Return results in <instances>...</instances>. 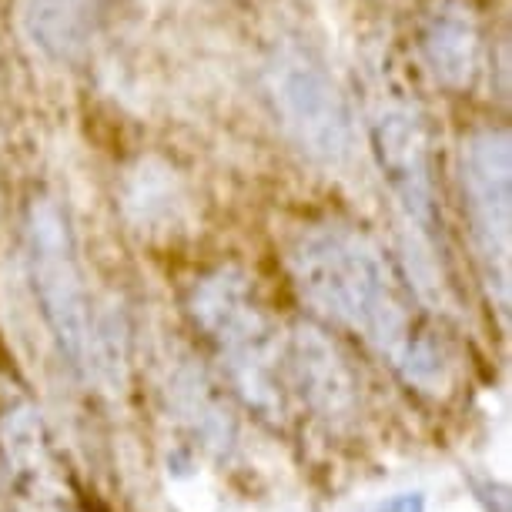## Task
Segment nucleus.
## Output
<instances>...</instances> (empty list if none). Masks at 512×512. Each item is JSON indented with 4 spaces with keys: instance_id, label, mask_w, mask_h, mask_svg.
<instances>
[{
    "instance_id": "obj_4",
    "label": "nucleus",
    "mask_w": 512,
    "mask_h": 512,
    "mask_svg": "<svg viewBox=\"0 0 512 512\" xmlns=\"http://www.w3.org/2000/svg\"><path fill=\"white\" fill-rule=\"evenodd\" d=\"M265 94L298 151L338 168L355 151V118L335 74L302 41H275L265 57Z\"/></svg>"
},
{
    "instance_id": "obj_5",
    "label": "nucleus",
    "mask_w": 512,
    "mask_h": 512,
    "mask_svg": "<svg viewBox=\"0 0 512 512\" xmlns=\"http://www.w3.org/2000/svg\"><path fill=\"white\" fill-rule=\"evenodd\" d=\"M462 198L479 275L489 302L506 318L512 288V138L506 128L472 131L462 144Z\"/></svg>"
},
{
    "instance_id": "obj_1",
    "label": "nucleus",
    "mask_w": 512,
    "mask_h": 512,
    "mask_svg": "<svg viewBox=\"0 0 512 512\" xmlns=\"http://www.w3.org/2000/svg\"><path fill=\"white\" fill-rule=\"evenodd\" d=\"M288 272L318 315L359 335L409 389L442 395L452 385V355L419 312L412 282L362 228L305 225L288 245Z\"/></svg>"
},
{
    "instance_id": "obj_10",
    "label": "nucleus",
    "mask_w": 512,
    "mask_h": 512,
    "mask_svg": "<svg viewBox=\"0 0 512 512\" xmlns=\"http://www.w3.org/2000/svg\"><path fill=\"white\" fill-rule=\"evenodd\" d=\"M171 399L178 415L211 452H225L235 442V419H231L225 395L205 372L191 362L175 365L171 372Z\"/></svg>"
},
{
    "instance_id": "obj_9",
    "label": "nucleus",
    "mask_w": 512,
    "mask_h": 512,
    "mask_svg": "<svg viewBox=\"0 0 512 512\" xmlns=\"http://www.w3.org/2000/svg\"><path fill=\"white\" fill-rule=\"evenodd\" d=\"M101 21V0H27L24 4L27 37L57 64H71L88 54Z\"/></svg>"
},
{
    "instance_id": "obj_12",
    "label": "nucleus",
    "mask_w": 512,
    "mask_h": 512,
    "mask_svg": "<svg viewBox=\"0 0 512 512\" xmlns=\"http://www.w3.org/2000/svg\"><path fill=\"white\" fill-rule=\"evenodd\" d=\"M379 512H425V499H422V492H402V496H392L389 502H382Z\"/></svg>"
},
{
    "instance_id": "obj_8",
    "label": "nucleus",
    "mask_w": 512,
    "mask_h": 512,
    "mask_svg": "<svg viewBox=\"0 0 512 512\" xmlns=\"http://www.w3.org/2000/svg\"><path fill=\"white\" fill-rule=\"evenodd\" d=\"M422 64L442 88L466 91L479 77L482 51V17L469 0H429L415 27Z\"/></svg>"
},
{
    "instance_id": "obj_3",
    "label": "nucleus",
    "mask_w": 512,
    "mask_h": 512,
    "mask_svg": "<svg viewBox=\"0 0 512 512\" xmlns=\"http://www.w3.org/2000/svg\"><path fill=\"white\" fill-rule=\"evenodd\" d=\"M27 272L57 349L74 372L98 375L104 322L94 315L74 225L57 198L37 195L24 218Z\"/></svg>"
},
{
    "instance_id": "obj_2",
    "label": "nucleus",
    "mask_w": 512,
    "mask_h": 512,
    "mask_svg": "<svg viewBox=\"0 0 512 512\" xmlns=\"http://www.w3.org/2000/svg\"><path fill=\"white\" fill-rule=\"evenodd\" d=\"M185 308L225 369L231 392L262 422L285 425L292 405L285 382V332L255 282L238 268H215L195 278Z\"/></svg>"
},
{
    "instance_id": "obj_7",
    "label": "nucleus",
    "mask_w": 512,
    "mask_h": 512,
    "mask_svg": "<svg viewBox=\"0 0 512 512\" xmlns=\"http://www.w3.org/2000/svg\"><path fill=\"white\" fill-rule=\"evenodd\" d=\"M285 382L288 395L328 425H345L359 412V379L318 325L302 322L285 332Z\"/></svg>"
},
{
    "instance_id": "obj_11",
    "label": "nucleus",
    "mask_w": 512,
    "mask_h": 512,
    "mask_svg": "<svg viewBox=\"0 0 512 512\" xmlns=\"http://www.w3.org/2000/svg\"><path fill=\"white\" fill-rule=\"evenodd\" d=\"M181 208H185V195H181L178 178H171L168 168L141 164L138 171H131L128 185H124V211L138 228H171L178 221Z\"/></svg>"
},
{
    "instance_id": "obj_6",
    "label": "nucleus",
    "mask_w": 512,
    "mask_h": 512,
    "mask_svg": "<svg viewBox=\"0 0 512 512\" xmlns=\"http://www.w3.org/2000/svg\"><path fill=\"white\" fill-rule=\"evenodd\" d=\"M369 134L375 164H379L405 225L425 245H436L442 235V221L436 201V171H432V144L422 118L405 104H385L372 114Z\"/></svg>"
}]
</instances>
